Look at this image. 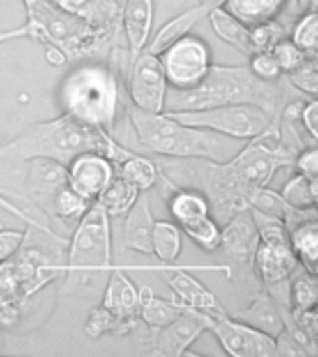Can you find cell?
I'll use <instances>...</instances> for the list:
<instances>
[{
    "instance_id": "1",
    "label": "cell",
    "mask_w": 318,
    "mask_h": 357,
    "mask_svg": "<svg viewBox=\"0 0 318 357\" xmlns=\"http://www.w3.org/2000/svg\"><path fill=\"white\" fill-rule=\"evenodd\" d=\"M278 123L261 136L248 139L227 160L172 158L169 169L158 167L172 181L184 178L179 186L201 190L209 199L214 220L223 225L234 214L250 208L251 197L272 183L279 169L292 166L296 155L279 142Z\"/></svg>"
},
{
    "instance_id": "2",
    "label": "cell",
    "mask_w": 318,
    "mask_h": 357,
    "mask_svg": "<svg viewBox=\"0 0 318 357\" xmlns=\"http://www.w3.org/2000/svg\"><path fill=\"white\" fill-rule=\"evenodd\" d=\"M82 153H100L116 166L132 151L119 144L110 130L88 125L66 112L49 121L33 123L19 136L0 145V156L15 162L45 158L67 166Z\"/></svg>"
},
{
    "instance_id": "3",
    "label": "cell",
    "mask_w": 318,
    "mask_h": 357,
    "mask_svg": "<svg viewBox=\"0 0 318 357\" xmlns=\"http://www.w3.org/2000/svg\"><path fill=\"white\" fill-rule=\"evenodd\" d=\"M296 89L279 80L264 82L250 71L248 66H218L212 63L205 78L186 91L167 89L164 112H183L211 108L220 105H255L279 121L285 106L294 100Z\"/></svg>"
},
{
    "instance_id": "4",
    "label": "cell",
    "mask_w": 318,
    "mask_h": 357,
    "mask_svg": "<svg viewBox=\"0 0 318 357\" xmlns=\"http://www.w3.org/2000/svg\"><path fill=\"white\" fill-rule=\"evenodd\" d=\"M26 21L15 30L0 32V43L17 38L36 39L45 49H58L67 61H80L95 54L108 52L117 67L119 38L91 26L80 17L73 15L50 0H22Z\"/></svg>"
},
{
    "instance_id": "5",
    "label": "cell",
    "mask_w": 318,
    "mask_h": 357,
    "mask_svg": "<svg viewBox=\"0 0 318 357\" xmlns=\"http://www.w3.org/2000/svg\"><path fill=\"white\" fill-rule=\"evenodd\" d=\"M130 121L139 145L162 158H205V160L223 162L240 149L234 142L225 139L222 134L190 127L177 121L166 112H145L130 105L127 108Z\"/></svg>"
},
{
    "instance_id": "6",
    "label": "cell",
    "mask_w": 318,
    "mask_h": 357,
    "mask_svg": "<svg viewBox=\"0 0 318 357\" xmlns=\"http://www.w3.org/2000/svg\"><path fill=\"white\" fill-rule=\"evenodd\" d=\"M67 240L54 231L26 227V238L15 255L0 261V307L10 303H24L38 294L50 281H54L66 262L61 253Z\"/></svg>"
},
{
    "instance_id": "7",
    "label": "cell",
    "mask_w": 318,
    "mask_h": 357,
    "mask_svg": "<svg viewBox=\"0 0 318 357\" xmlns=\"http://www.w3.org/2000/svg\"><path fill=\"white\" fill-rule=\"evenodd\" d=\"M61 110L93 127L112 130L119 106V82L114 63L84 60L61 80Z\"/></svg>"
},
{
    "instance_id": "8",
    "label": "cell",
    "mask_w": 318,
    "mask_h": 357,
    "mask_svg": "<svg viewBox=\"0 0 318 357\" xmlns=\"http://www.w3.org/2000/svg\"><path fill=\"white\" fill-rule=\"evenodd\" d=\"M66 250L63 273L67 275V290L80 287L86 278L112 266L110 216L97 201H93L88 211L78 218Z\"/></svg>"
},
{
    "instance_id": "9",
    "label": "cell",
    "mask_w": 318,
    "mask_h": 357,
    "mask_svg": "<svg viewBox=\"0 0 318 357\" xmlns=\"http://www.w3.org/2000/svg\"><path fill=\"white\" fill-rule=\"evenodd\" d=\"M250 214L259 234L253 253V270L259 283L264 289L289 283L290 278L300 268V262L290 248L289 233L283 222L257 208H250Z\"/></svg>"
},
{
    "instance_id": "10",
    "label": "cell",
    "mask_w": 318,
    "mask_h": 357,
    "mask_svg": "<svg viewBox=\"0 0 318 357\" xmlns=\"http://www.w3.org/2000/svg\"><path fill=\"white\" fill-rule=\"evenodd\" d=\"M166 114L184 125L211 130L238 142L257 138L266 132L273 123H278L255 105H220L199 108V110L166 112Z\"/></svg>"
},
{
    "instance_id": "11",
    "label": "cell",
    "mask_w": 318,
    "mask_h": 357,
    "mask_svg": "<svg viewBox=\"0 0 318 357\" xmlns=\"http://www.w3.org/2000/svg\"><path fill=\"white\" fill-rule=\"evenodd\" d=\"M257 240H259V234H257L255 223L250 214V208H245L234 214L227 223H223L222 240L216 250L222 251V255L227 261L229 275L238 279V283L250 296L262 289L253 270V253H255Z\"/></svg>"
},
{
    "instance_id": "12",
    "label": "cell",
    "mask_w": 318,
    "mask_h": 357,
    "mask_svg": "<svg viewBox=\"0 0 318 357\" xmlns=\"http://www.w3.org/2000/svg\"><path fill=\"white\" fill-rule=\"evenodd\" d=\"M158 58L164 67L167 86L177 91H186L197 86L214 63L211 45L195 33H186L175 39L162 50Z\"/></svg>"
},
{
    "instance_id": "13",
    "label": "cell",
    "mask_w": 318,
    "mask_h": 357,
    "mask_svg": "<svg viewBox=\"0 0 318 357\" xmlns=\"http://www.w3.org/2000/svg\"><path fill=\"white\" fill-rule=\"evenodd\" d=\"M206 331L216 337L218 344L233 357L275 356V337L251 328L250 324L231 317L229 312L206 317Z\"/></svg>"
},
{
    "instance_id": "14",
    "label": "cell",
    "mask_w": 318,
    "mask_h": 357,
    "mask_svg": "<svg viewBox=\"0 0 318 357\" xmlns=\"http://www.w3.org/2000/svg\"><path fill=\"white\" fill-rule=\"evenodd\" d=\"M128 97L132 105L145 112H164L167 80L158 54L142 50L127 69Z\"/></svg>"
},
{
    "instance_id": "15",
    "label": "cell",
    "mask_w": 318,
    "mask_h": 357,
    "mask_svg": "<svg viewBox=\"0 0 318 357\" xmlns=\"http://www.w3.org/2000/svg\"><path fill=\"white\" fill-rule=\"evenodd\" d=\"M206 317L209 314L190 311L183 307V312L173 322L151 329L147 351L151 356L160 357H197L195 351H190V346L206 331Z\"/></svg>"
},
{
    "instance_id": "16",
    "label": "cell",
    "mask_w": 318,
    "mask_h": 357,
    "mask_svg": "<svg viewBox=\"0 0 318 357\" xmlns=\"http://www.w3.org/2000/svg\"><path fill=\"white\" fill-rule=\"evenodd\" d=\"M67 184L86 201H95L116 177V166L100 153H82L66 166Z\"/></svg>"
},
{
    "instance_id": "17",
    "label": "cell",
    "mask_w": 318,
    "mask_h": 357,
    "mask_svg": "<svg viewBox=\"0 0 318 357\" xmlns=\"http://www.w3.org/2000/svg\"><path fill=\"white\" fill-rule=\"evenodd\" d=\"M155 22V0H125L121 13V33L127 43L125 73L134 58L147 47L153 36Z\"/></svg>"
},
{
    "instance_id": "18",
    "label": "cell",
    "mask_w": 318,
    "mask_h": 357,
    "mask_svg": "<svg viewBox=\"0 0 318 357\" xmlns=\"http://www.w3.org/2000/svg\"><path fill=\"white\" fill-rule=\"evenodd\" d=\"M91 26L121 39V13L125 0H50Z\"/></svg>"
},
{
    "instance_id": "19",
    "label": "cell",
    "mask_w": 318,
    "mask_h": 357,
    "mask_svg": "<svg viewBox=\"0 0 318 357\" xmlns=\"http://www.w3.org/2000/svg\"><path fill=\"white\" fill-rule=\"evenodd\" d=\"M167 287L175 296L173 301H177L179 305L184 307V309L203 312L209 317L227 312L214 292H211L199 279H195L192 273L184 272V270H175L167 278Z\"/></svg>"
},
{
    "instance_id": "20",
    "label": "cell",
    "mask_w": 318,
    "mask_h": 357,
    "mask_svg": "<svg viewBox=\"0 0 318 357\" xmlns=\"http://www.w3.org/2000/svg\"><path fill=\"white\" fill-rule=\"evenodd\" d=\"M153 225H155V216L151 211L149 192H139L132 206L125 212L123 245L142 255H153V245H151Z\"/></svg>"
},
{
    "instance_id": "21",
    "label": "cell",
    "mask_w": 318,
    "mask_h": 357,
    "mask_svg": "<svg viewBox=\"0 0 318 357\" xmlns=\"http://www.w3.org/2000/svg\"><path fill=\"white\" fill-rule=\"evenodd\" d=\"M28 167V188L41 211L47 212L58 190L67 184V169L58 162L33 158Z\"/></svg>"
},
{
    "instance_id": "22",
    "label": "cell",
    "mask_w": 318,
    "mask_h": 357,
    "mask_svg": "<svg viewBox=\"0 0 318 357\" xmlns=\"http://www.w3.org/2000/svg\"><path fill=\"white\" fill-rule=\"evenodd\" d=\"M100 305L114 312L116 317L139 320V290L132 283V279L121 270H114L103 292Z\"/></svg>"
},
{
    "instance_id": "23",
    "label": "cell",
    "mask_w": 318,
    "mask_h": 357,
    "mask_svg": "<svg viewBox=\"0 0 318 357\" xmlns=\"http://www.w3.org/2000/svg\"><path fill=\"white\" fill-rule=\"evenodd\" d=\"M212 8H216V4L199 0V4L192 6L188 10L177 13V15L172 17L169 21L164 22V24L156 30L155 36H151L149 43H147V47H145L144 50H149L153 54H160L167 45H172L175 39L183 38V36L190 33V30H192L197 22L206 19V13H209Z\"/></svg>"
},
{
    "instance_id": "24",
    "label": "cell",
    "mask_w": 318,
    "mask_h": 357,
    "mask_svg": "<svg viewBox=\"0 0 318 357\" xmlns=\"http://www.w3.org/2000/svg\"><path fill=\"white\" fill-rule=\"evenodd\" d=\"M233 317L242 320V322L250 324L251 328L259 329V331L270 335V337H278L285 329L283 318L279 314L272 296L268 294L264 287L261 290H257L255 294H251L250 303L242 311L234 312Z\"/></svg>"
},
{
    "instance_id": "25",
    "label": "cell",
    "mask_w": 318,
    "mask_h": 357,
    "mask_svg": "<svg viewBox=\"0 0 318 357\" xmlns=\"http://www.w3.org/2000/svg\"><path fill=\"white\" fill-rule=\"evenodd\" d=\"M206 19L211 22L212 30L218 38L222 39L223 43L233 47L234 50H238L240 54H244L250 58L255 52L253 41H251L250 26L236 19L233 13H229L223 6H216L206 13Z\"/></svg>"
},
{
    "instance_id": "26",
    "label": "cell",
    "mask_w": 318,
    "mask_h": 357,
    "mask_svg": "<svg viewBox=\"0 0 318 357\" xmlns=\"http://www.w3.org/2000/svg\"><path fill=\"white\" fill-rule=\"evenodd\" d=\"M290 248L294 251L300 266L317 275L318 266V218L298 223L289 231Z\"/></svg>"
},
{
    "instance_id": "27",
    "label": "cell",
    "mask_w": 318,
    "mask_h": 357,
    "mask_svg": "<svg viewBox=\"0 0 318 357\" xmlns=\"http://www.w3.org/2000/svg\"><path fill=\"white\" fill-rule=\"evenodd\" d=\"M183 312V307L177 301L164 300L160 296L153 294L149 287L139 289V322L145 324L149 329L162 328L173 322Z\"/></svg>"
},
{
    "instance_id": "28",
    "label": "cell",
    "mask_w": 318,
    "mask_h": 357,
    "mask_svg": "<svg viewBox=\"0 0 318 357\" xmlns=\"http://www.w3.org/2000/svg\"><path fill=\"white\" fill-rule=\"evenodd\" d=\"M289 0H222V6L236 19L253 26L257 22L278 19Z\"/></svg>"
},
{
    "instance_id": "29",
    "label": "cell",
    "mask_w": 318,
    "mask_h": 357,
    "mask_svg": "<svg viewBox=\"0 0 318 357\" xmlns=\"http://www.w3.org/2000/svg\"><path fill=\"white\" fill-rule=\"evenodd\" d=\"M116 175L125 178L139 192H149L158 178V164L132 151L125 160L116 164Z\"/></svg>"
},
{
    "instance_id": "30",
    "label": "cell",
    "mask_w": 318,
    "mask_h": 357,
    "mask_svg": "<svg viewBox=\"0 0 318 357\" xmlns=\"http://www.w3.org/2000/svg\"><path fill=\"white\" fill-rule=\"evenodd\" d=\"M153 255H156L162 262L172 264L179 259L183 250V231L173 220H155L153 225Z\"/></svg>"
},
{
    "instance_id": "31",
    "label": "cell",
    "mask_w": 318,
    "mask_h": 357,
    "mask_svg": "<svg viewBox=\"0 0 318 357\" xmlns=\"http://www.w3.org/2000/svg\"><path fill=\"white\" fill-rule=\"evenodd\" d=\"M289 301L290 317L296 312L317 311L318 287L317 275L305 272L303 268H298L294 275L289 281Z\"/></svg>"
},
{
    "instance_id": "32",
    "label": "cell",
    "mask_w": 318,
    "mask_h": 357,
    "mask_svg": "<svg viewBox=\"0 0 318 357\" xmlns=\"http://www.w3.org/2000/svg\"><path fill=\"white\" fill-rule=\"evenodd\" d=\"M139 326V320H128V318L116 317L114 312L105 309L103 305L91 309L88 320L84 324V331L89 339H99L103 335H127Z\"/></svg>"
},
{
    "instance_id": "33",
    "label": "cell",
    "mask_w": 318,
    "mask_h": 357,
    "mask_svg": "<svg viewBox=\"0 0 318 357\" xmlns=\"http://www.w3.org/2000/svg\"><path fill=\"white\" fill-rule=\"evenodd\" d=\"M139 195V190L134 188L132 184L127 183L125 178L121 177H114L108 183L100 195L97 197V203H99L105 212L110 218H117V216H125V212L132 206V203L136 201V197Z\"/></svg>"
},
{
    "instance_id": "34",
    "label": "cell",
    "mask_w": 318,
    "mask_h": 357,
    "mask_svg": "<svg viewBox=\"0 0 318 357\" xmlns=\"http://www.w3.org/2000/svg\"><path fill=\"white\" fill-rule=\"evenodd\" d=\"M93 201H86L84 197L73 192L69 188V184L61 186L58 190V194L52 197L49 208H47V214L50 216V220H54L58 223L63 222H78V218L82 216L84 212L88 211V206L91 205Z\"/></svg>"
},
{
    "instance_id": "35",
    "label": "cell",
    "mask_w": 318,
    "mask_h": 357,
    "mask_svg": "<svg viewBox=\"0 0 318 357\" xmlns=\"http://www.w3.org/2000/svg\"><path fill=\"white\" fill-rule=\"evenodd\" d=\"M279 194H281V197H283L287 205L294 206V208H317V181L303 177L298 172L283 184V188H281Z\"/></svg>"
},
{
    "instance_id": "36",
    "label": "cell",
    "mask_w": 318,
    "mask_h": 357,
    "mask_svg": "<svg viewBox=\"0 0 318 357\" xmlns=\"http://www.w3.org/2000/svg\"><path fill=\"white\" fill-rule=\"evenodd\" d=\"M186 236H188L195 245H199L201 250L205 251H214L220 245L222 240V225L214 220V216H205L197 220V222L190 223L186 227L181 229Z\"/></svg>"
},
{
    "instance_id": "37",
    "label": "cell",
    "mask_w": 318,
    "mask_h": 357,
    "mask_svg": "<svg viewBox=\"0 0 318 357\" xmlns=\"http://www.w3.org/2000/svg\"><path fill=\"white\" fill-rule=\"evenodd\" d=\"M292 41L300 47L307 56H317L318 49V15L317 11L301 13L292 28Z\"/></svg>"
},
{
    "instance_id": "38",
    "label": "cell",
    "mask_w": 318,
    "mask_h": 357,
    "mask_svg": "<svg viewBox=\"0 0 318 357\" xmlns=\"http://www.w3.org/2000/svg\"><path fill=\"white\" fill-rule=\"evenodd\" d=\"M285 78H287V82H289L298 93H301L303 97L309 95L311 99H315L318 93L317 58H307L301 66H298L296 69L287 73Z\"/></svg>"
},
{
    "instance_id": "39",
    "label": "cell",
    "mask_w": 318,
    "mask_h": 357,
    "mask_svg": "<svg viewBox=\"0 0 318 357\" xmlns=\"http://www.w3.org/2000/svg\"><path fill=\"white\" fill-rule=\"evenodd\" d=\"M251 41L257 50H272V47L278 43L279 39L287 38L285 36L283 24L278 19H268V21L257 22L253 26H250Z\"/></svg>"
},
{
    "instance_id": "40",
    "label": "cell",
    "mask_w": 318,
    "mask_h": 357,
    "mask_svg": "<svg viewBox=\"0 0 318 357\" xmlns=\"http://www.w3.org/2000/svg\"><path fill=\"white\" fill-rule=\"evenodd\" d=\"M272 54L273 58L278 60L283 75H287V73H290L298 66H301L307 58H317V56H307L305 52H303V50H301L300 47H298V45L289 38L279 39L278 43L272 47Z\"/></svg>"
},
{
    "instance_id": "41",
    "label": "cell",
    "mask_w": 318,
    "mask_h": 357,
    "mask_svg": "<svg viewBox=\"0 0 318 357\" xmlns=\"http://www.w3.org/2000/svg\"><path fill=\"white\" fill-rule=\"evenodd\" d=\"M250 71L255 75L257 78H261L264 82H273L283 77V71L279 67L278 60L273 58L272 50H257L250 56Z\"/></svg>"
},
{
    "instance_id": "42",
    "label": "cell",
    "mask_w": 318,
    "mask_h": 357,
    "mask_svg": "<svg viewBox=\"0 0 318 357\" xmlns=\"http://www.w3.org/2000/svg\"><path fill=\"white\" fill-rule=\"evenodd\" d=\"M10 195H13L10 190H6L0 186V208H2V211H6L8 214L17 218V220H21L22 223H26V227H36L41 229V231H52L49 225H45V223L39 222L38 218H33L30 212H26L24 208H21V206H17L15 203L10 199Z\"/></svg>"
},
{
    "instance_id": "43",
    "label": "cell",
    "mask_w": 318,
    "mask_h": 357,
    "mask_svg": "<svg viewBox=\"0 0 318 357\" xmlns=\"http://www.w3.org/2000/svg\"><path fill=\"white\" fill-rule=\"evenodd\" d=\"M292 167L296 172L301 173L303 177L311 178V181H317L318 178V151L315 145H309V147H303V149L296 155L294 162H292Z\"/></svg>"
},
{
    "instance_id": "44",
    "label": "cell",
    "mask_w": 318,
    "mask_h": 357,
    "mask_svg": "<svg viewBox=\"0 0 318 357\" xmlns=\"http://www.w3.org/2000/svg\"><path fill=\"white\" fill-rule=\"evenodd\" d=\"M26 238V229H0V261H6L21 250L22 242Z\"/></svg>"
},
{
    "instance_id": "45",
    "label": "cell",
    "mask_w": 318,
    "mask_h": 357,
    "mask_svg": "<svg viewBox=\"0 0 318 357\" xmlns=\"http://www.w3.org/2000/svg\"><path fill=\"white\" fill-rule=\"evenodd\" d=\"M298 119H300L303 130H305V132L311 136L312 142H315V139L318 138V128H317L318 102H317V99H309L307 102H303V105H301L300 116H298Z\"/></svg>"
},
{
    "instance_id": "46",
    "label": "cell",
    "mask_w": 318,
    "mask_h": 357,
    "mask_svg": "<svg viewBox=\"0 0 318 357\" xmlns=\"http://www.w3.org/2000/svg\"><path fill=\"white\" fill-rule=\"evenodd\" d=\"M294 6L300 13H311L318 10V0H294Z\"/></svg>"
}]
</instances>
